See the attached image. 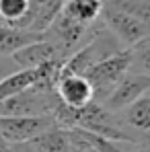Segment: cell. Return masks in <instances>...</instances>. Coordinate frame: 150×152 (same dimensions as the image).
<instances>
[{
	"instance_id": "cell-7",
	"label": "cell",
	"mask_w": 150,
	"mask_h": 152,
	"mask_svg": "<svg viewBox=\"0 0 150 152\" xmlns=\"http://www.w3.org/2000/svg\"><path fill=\"white\" fill-rule=\"evenodd\" d=\"M10 58H12V62L17 64L19 70L39 68V66H43V64H48V62H53V60L64 62L60 50H58L51 41H48V39H39V41H35V43H29L25 48H21L19 51H15Z\"/></svg>"
},
{
	"instance_id": "cell-17",
	"label": "cell",
	"mask_w": 150,
	"mask_h": 152,
	"mask_svg": "<svg viewBox=\"0 0 150 152\" xmlns=\"http://www.w3.org/2000/svg\"><path fill=\"white\" fill-rule=\"evenodd\" d=\"M17 70L19 68H17V64L12 62L10 56H0V80L6 78L8 74H12V72H17Z\"/></svg>"
},
{
	"instance_id": "cell-9",
	"label": "cell",
	"mask_w": 150,
	"mask_h": 152,
	"mask_svg": "<svg viewBox=\"0 0 150 152\" xmlns=\"http://www.w3.org/2000/svg\"><path fill=\"white\" fill-rule=\"evenodd\" d=\"M121 119L125 121L127 127L150 136V97L142 95L140 99H136L127 107H124L121 109Z\"/></svg>"
},
{
	"instance_id": "cell-8",
	"label": "cell",
	"mask_w": 150,
	"mask_h": 152,
	"mask_svg": "<svg viewBox=\"0 0 150 152\" xmlns=\"http://www.w3.org/2000/svg\"><path fill=\"white\" fill-rule=\"evenodd\" d=\"M31 152H72V144L68 138V129L53 126L39 136H35L31 142L25 144Z\"/></svg>"
},
{
	"instance_id": "cell-6",
	"label": "cell",
	"mask_w": 150,
	"mask_h": 152,
	"mask_svg": "<svg viewBox=\"0 0 150 152\" xmlns=\"http://www.w3.org/2000/svg\"><path fill=\"white\" fill-rule=\"evenodd\" d=\"M148 88H150V76L148 74H140V72H132L130 70L119 80V84L113 88V93L107 97V101L103 103V105L107 109H111V111H121L130 103H134L136 99H140L142 95H146Z\"/></svg>"
},
{
	"instance_id": "cell-12",
	"label": "cell",
	"mask_w": 150,
	"mask_h": 152,
	"mask_svg": "<svg viewBox=\"0 0 150 152\" xmlns=\"http://www.w3.org/2000/svg\"><path fill=\"white\" fill-rule=\"evenodd\" d=\"M31 19V0H0V25L25 29Z\"/></svg>"
},
{
	"instance_id": "cell-1",
	"label": "cell",
	"mask_w": 150,
	"mask_h": 152,
	"mask_svg": "<svg viewBox=\"0 0 150 152\" xmlns=\"http://www.w3.org/2000/svg\"><path fill=\"white\" fill-rule=\"evenodd\" d=\"M121 50H125L124 45L119 43V39L103 25L99 29V33L86 43L82 45L80 50H76L70 58H66L62 62V70L68 72V74H80L84 76L95 64H99L103 60L119 53Z\"/></svg>"
},
{
	"instance_id": "cell-15",
	"label": "cell",
	"mask_w": 150,
	"mask_h": 152,
	"mask_svg": "<svg viewBox=\"0 0 150 152\" xmlns=\"http://www.w3.org/2000/svg\"><path fill=\"white\" fill-rule=\"evenodd\" d=\"M130 56H132L130 70L150 76V35H146L144 39H140L138 43H134L130 48Z\"/></svg>"
},
{
	"instance_id": "cell-14",
	"label": "cell",
	"mask_w": 150,
	"mask_h": 152,
	"mask_svg": "<svg viewBox=\"0 0 150 152\" xmlns=\"http://www.w3.org/2000/svg\"><path fill=\"white\" fill-rule=\"evenodd\" d=\"M103 4H109L150 27V0H103Z\"/></svg>"
},
{
	"instance_id": "cell-11",
	"label": "cell",
	"mask_w": 150,
	"mask_h": 152,
	"mask_svg": "<svg viewBox=\"0 0 150 152\" xmlns=\"http://www.w3.org/2000/svg\"><path fill=\"white\" fill-rule=\"evenodd\" d=\"M39 39H43V35L31 33V31H25V29L0 25V56H12L21 48H25L29 43H35Z\"/></svg>"
},
{
	"instance_id": "cell-16",
	"label": "cell",
	"mask_w": 150,
	"mask_h": 152,
	"mask_svg": "<svg viewBox=\"0 0 150 152\" xmlns=\"http://www.w3.org/2000/svg\"><path fill=\"white\" fill-rule=\"evenodd\" d=\"M84 132V129H82ZM84 136L89 138V142L95 146V148H99L101 152H132L124 148V146H119V144H115V142H109V140H105V138H99V136H93V134H89V132H84ZM136 152H150V148H140V150Z\"/></svg>"
},
{
	"instance_id": "cell-10",
	"label": "cell",
	"mask_w": 150,
	"mask_h": 152,
	"mask_svg": "<svg viewBox=\"0 0 150 152\" xmlns=\"http://www.w3.org/2000/svg\"><path fill=\"white\" fill-rule=\"evenodd\" d=\"M39 78H41L39 68H27V70H17V72L8 74L6 78L0 80V101L35 86L39 82Z\"/></svg>"
},
{
	"instance_id": "cell-18",
	"label": "cell",
	"mask_w": 150,
	"mask_h": 152,
	"mask_svg": "<svg viewBox=\"0 0 150 152\" xmlns=\"http://www.w3.org/2000/svg\"><path fill=\"white\" fill-rule=\"evenodd\" d=\"M2 148H10V146H8V144H6V142L0 138V150H2Z\"/></svg>"
},
{
	"instance_id": "cell-4",
	"label": "cell",
	"mask_w": 150,
	"mask_h": 152,
	"mask_svg": "<svg viewBox=\"0 0 150 152\" xmlns=\"http://www.w3.org/2000/svg\"><path fill=\"white\" fill-rule=\"evenodd\" d=\"M101 19H103V25L119 39V43L124 48H132L134 43H138L140 39H144L146 35H150V27H146L138 19L125 15V12L109 6V4H103Z\"/></svg>"
},
{
	"instance_id": "cell-2",
	"label": "cell",
	"mask_w": 150,
	"mask_h": 152,
	"mask_svg": "<svg viewBox=\"0 0 150 152\" xmlns=\"http://www.w3.org/2000/svg\"><path fill=\"white\" fill-rule=\"evenodd\" d=\"M130 66H132L130 48L95 64L84 74V78L91 82V88H93V101L101 103V105L107 101V97L113 93V88L119 84V80L130 72Z\"/></svg>"
},
{
	"instance_id": "cell-3",
	"label": "cell",
	"mask_w": 150,
	"mask_h": 152,
	"mask_svg": "<svg viewBox=\"0 0 150 152\" xmlns=\"http://www.w3.org/2000/svg\"><path fill=\"white\" fill-rule=\"evenodd\" d=\"M56 126L51 117H0V138L12 148L31 142L41 132Z\"/></svg>"
},
{
	"instance_id": "cell-13",
	"label": "cell",
	"mask_w": 150,
	"mask_h": 152,
	"mask_svg": "<svg viewBox=\"0 0 150 152\" xmlns=\"http://www.w3.org/2000/svg\"><path fill=\"white\" fill-rule=\"evenodd\" d=\"M62 10L82 25H95L101 19L103 0H66Z\"/></svg>"
},
{
	"instance_id": "cell-19",
	"label": "cell",
	"mask_w": 150,
	"mask_h": 152,
	"mask_svg": "<svg viewBox=\"0 0 150 152\" xmlns=\"http://www.w3.org/2000/svg\"><path fill=\"white\" fill-rule=\"evenodd\" d=\"M146 95H148V97H150V88H148V91H146Z\"/></svg>"
},
{
	"instance_id": "cell-5",
	"label": "cell",
	"mask_w": 150,
	"mask_h": 152,
	"mask_svg": "<svg viewBox=\"0 0 150 152\" xmlns=\"http://www.w3.org/2000/svg\"><path fill=\"white\" fill-rule=\"evenodd\" d=\"M56 95L58 99L70 109H82L89 103H93V88L91 82L80 74H68L62 70L58 72L56 80Z\"/></svg>"
}]
</instances>
